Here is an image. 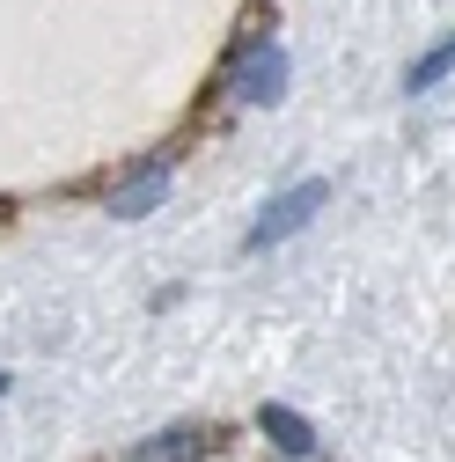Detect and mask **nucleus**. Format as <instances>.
I'll return each mask as SVG.
<instances>
[{"label": "nucleus", "mask_w": 455, "mask_h": 462, "mask_svg": "<svg viewBox=\"0 0 455 462\" xmlns=\"http://www.w3.org/2000/svg\"><path fill=\"white\" fill-rule=\"evenodd\" d=\"M330 199V184L323 177H302L294 191H279V199H265V213H257V227H250V250H272V243H287L294 227H309V213Z\"/></svg>", "instance_id": "1"}, {"label": "nucleus", "mask_w": 455, "mask_h": 462, "mask_svg": "<svg viewBox=\"0 0 455 462\" xmlns=\"http://www.w3.org/2000/svg\"><path fill=\"white\" fill-rule=\"evenodd\" d=\"M228 81H236V96H250V103H279L287 96V51H279L272 37H250L236 60H228Z\"/></svg>", "instance_id": "2"}, {"label": "nucleus", "mask_w": 455, "mask_h": 462, "mask_svg": "<svg viewBox=\"0 0 455 462\" xmlns=\"http://www.w3.org/2000/svg\"><path fill=\"white\" fill-rule=\"evenodd\" d=\"M206 426H162V433H147L140 448H125V462H199L206 455Z\"/></svg>", "instance_id": "3"}, {"label": "nucleus", "mask_w": 455, "mask_h": 462, "mask_svg": "<svg viewBox=\"0 0 455 462\" xmlns=\"http://www.w3.org/2000/svg\"><path fill=\"white\" fill-rule=\"evenodd\" d=\"M162 199H169V169L154 162V169H140L133 184H118V191H110V213H118V220H140V213H154Z\"/></svg>", "instance_id": "4"}, {"label": "nucleus", "mask_w": 455, "mask_h": 462, "mask_svg": "<svg viewBox=\"0 0 455 462\" xmlns=\"http://www.w3.org/2000/svg\"><path fill=\"white\" fill-rule=\"evenodd\" d=\"M257 426L279 440V455H316V426H309L302 411H287V403H265V411H257Z\"/></svg>", "instance_id": "5"}, {"label": "nucleus", "mask_w": 455, "mask_h": 462, "mask_svg": "<svg viewBox=\"0 0 455 462\" xmlns=\"http://www.w3.org/2000/svg\"><path fill=\"white\" fill-rule=\"evenodd\" d=\"M448 74H455V37H441V44L426 51V60H412V74H404V88H412V96H426V88H441Z\"/></svg>", "instance_id": "6"}]
</instances>
